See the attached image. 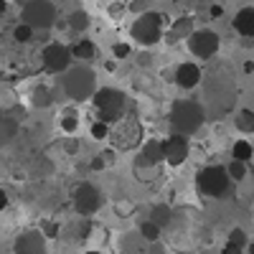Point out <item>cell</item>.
<instances>
[{
    "instance_id": "cell-15",
    "label": "cell",
    "mask_w": 254,
    "mask_h": 254,
    "mask_svg": "<svg viewBox=\"0 0 254 254\" xmlns=\"http://www.w3.org/2000/svg\"><path fill=\"white\" fill-rule=\"evenodd\" d=\"M176 76V84L181 89H196L198 84H201V79H203V71H201V66L198 64H193V61H183L181 66H176V71H173Z\"/></svg>"
},
{
    "instance_id": "cell-42",
    "label": "cell",
    "mask_w": 254,
    "mask_h": 254,
    "mask_svg": "<svg viewBox=\"0 0 254 254\" xmlns=\"http://www.w3.org/2000/svg\"><path fill=\"white\" fill-rule=\"evenodd\" d=\"M18 3H23V5H26V3H31V0H18Z\"/></svg>"
},
{
    "instance_id": "cell-39",
    "label": "cell",
    "mask_w": 254,
    "mask_h": 254,
    "mask_svg": "<svg viewBox=\"0 0 254 254\" xmlns=\"http://www.w3.org/2000/svg\"><path fill=\"white\" fill-rule=\"evenodd\" d=\"M244 71H247V74L254 71V61H247V64H244Z\"/></svg>"
},
{
    "instance_id": "cell-5",
    "label": "cell",
    "mask_w": 254,
    "mask_h": 254,
    "mask_svg": "<svg viewBox=\"0 0 254 254\" xmlns=\"http://www.w3.org/2000/svg\"><path fill=\"white\" fill-rule=\"evenodd\" d=\"M142 137H145L142 125H140L135 117H122V120H117V122L110 127V137H107V140H112L115 150L127 153V150H135V147H140V145H142Z\"/></svg>"
},
{
    "instance_id": "cell-22",
    "label": "cell",
    "mask_w": 254,
    "mask_h": 254,
    "mask_svg": "<svg viewBox=\"0 0 254 254\" xmlns=\"http://www.w3.org/2000/svg\"><path fill=\"white\" fill-rule=\"evenodd\" d=\"M122 254H145V239L140 234H125L120 242Z\"/></svg>"
},
{
    "instance_id": "cell-2",
    "label": "cell",
    "mask_w": 254,
    "mask_h": 254,
    "mask_svg": "<svg viewBox=\"0 0 254 254\" xmlns=\"http://www.w3.org/2000/svg\"><path fill=\"white\" fill-rule=\"evenodd\" d=\"M61 87H64V94H66L69 99L87 102L97 92V74L87 66V64H76V66H69L66 71H64Z\"/></svg>"
},
{
    "instance_id": "cell-13",
    "label": "cell",
    "mask_w": 254,
    "mask_h": 254,
    "mask_svg": "<svg viewBox=\"0 0 254 254\" xmlns=\"http://www.w3.org/2000/svg\"><path fill=\"white\" fill-rule=\"evenodd\" d=\"M163 163V140H145L140 145V155L135 160V173L153 171Z\"/></svg>"
},
{
    "instance_id": "cell-24",
    "label": "cell",
    "mask_w": 254,
    "mask_h": 254,
    "mask_svg": "<svg viewBox=\"0 0 254 254\" xmlns=\"http://www.w3.org/2000/svg\"><path fill=\"white\" fill-rule=\"evenodd\" d=\"M234 127L244 135H252L254 132V110H239L234 117Z\"/></svg>"
},
{
    "instance_id": "cell-25",
    "label": "cell",
    "mask_w": 254,
    "mask_h": 254,
    "mask_svg": "<svg viewBox=\"0 0 254 254\" xmlns=\"http://www.w3.org/2000/svg\"><path fill=\"white\" fill-rule=\"evenodd\" d=\"M89 23H92V20H89V13L87 10H74L69 15V28L76 31V33H84V31L89 28Z\"/></svg>"
},
{
    "instance_id": "cell-14",
    "label": "cell",
    "mask_w": 254,
    "mask_h": 254,
    "mask_svg": "<svg viewBox=\"0 0 254 254\" xmlns=\"http://www.w3.org/2000/svg\"><path fill=\"white\" fill-rule=\"evenodd\" d=\"M13 252L15 254H46V237L41 229H28L23 234L15 237V244H13Z\"/></svg>"
},
{
    "instance_id": "cell-34",
    "label": "cell",
    "mask_w": 254,
    "mask_h": 254,
    "mask_svg": "<svg viewBox=\"0 0 254 254\" xmlns=\"http://www.w3.org/2000/svg\"><path fill=\"white\" fill-rule=\"evenodd\" d=\"M145 254H168V249L160 242H150V247H145Z\"/></svg>"
},
{
    "instance_id": "cell-31",
    "label": "cell",
    "mask_w": 254,
    "mask_h": 254,
    "mask_svg": "<svg viewBox=\"0 0 254 254\" xmlns=\"http://www.w3.org/2000/svg\"><path fill=\"white\" fill-rule=\"evenodd\" d=\"M226 242H234V244H239V247H244V249H247V244H249V237H247V231H244V229H231Z\"/></svg>"
},
{
    "instance_id": "cell-12",
    "label": "cell",
    "mask_w": 254,
    "mask_h": 254,
    "mask_svg": "<svg viewBox=\"0 0 254 254\" xmlns=\"http://www.w3.org/2000/svg\"><path fill=\"white\" fill-rule=\"evenodd\" d=\"M188 153H190V145H188V137L186 135L173 132L171 137L163 140V160L168 165H173V168L183 165L188 160Z\"/></svg>"
},
{
    "instance_id": "cell-35",
    "label": "cell",
    "mask_w": 254,
    "mask_h": 254,
    "mask_svg": "<svg viewBox=\"0 0 254 254\" xmlns=\"http://www.w3.org/2000/svg\"><path fill=\"white\" fill-rule=\"evenodd\" d=\"M130 10L137 13V15H142V13L147 10V0H132V3H130Z\"/></svg>"
},
{
    "instance_id": "cell-9",
    "label": "cell",
    "mask_w": 254,
    "mask_h": 254,
    "mask_svg": "<svg viewBox=\"0 0 254 254\" xmlns=\"http://www.w3.org/2000/svg\"><path fill=\"white\" fill-rule=\"evenodd\" d=\"M71 201H74V211L79 216H94L97 211L102 208V203H104V196L99 193V188L94 183L84 181V183H79L74 188Z\"/></svg>"
},
{
    "instance_id": "cell-26",
    "label": "cell",
    "mask_w": 254,
    "mask_h": 254,
    "mask_svg": "<svg viewBox=\"0 0 254 254\" xmlns=\"http://www.w3.org/2000/svg\"><path fill=\"white\" fill-rule=\"evenodd\" d=\"M226 176H229V181L242 183V181L249 176V165H247V163H242V160H231V163L226 165Z\"/></svg>"
},
{
    "instance_id": "cell-10",
    "label": "cell",
    "mask_w": 254,
    "mask_h": 254,
    "mask_svg": "<svg viewBox=\"0 0 254 254\" xmlns=\"http://www.w3.org/2000/svg\"><path fill=\"white\" fill-rule=\"evenodd\" d=\"M219 33L216 31H211V28H196L193 33L188 36V49L193 56L208 61V59H214L216 51H219Z\"/></svg>"
},
{
    "instance_id": "cell-1",
    "label": "cell",
    "mask_w": 254,
    "mask_h": 254,
    "mask_svg": "<svg viewBox=\"0 0 254 254\" xmlns=\"http://www.w3.org/2000/svg\"><path fill=\"white\" fill-rule=\"evenodd\" d=\"M203 102H198L206 117H216L226 110H231V104L237 99V81L231 76L226 66H216L214 71H208L203 79Z\"/></svg>"
},
{
    "instance_id": "cell-40",
    "label": "cell",
    "mask_w": 254,
    "mask_h": 254,
    "mask_svg": "<svg viewBox=\"0 0 254 254\" xmlns=\"http://www.w3.org/2000/svg\"><path fill=\"white\" fill-rule=\"evenodd\" d=\"M8 10V3H5V0H0V15H3Z\"/></svg>"
},
{
    "instance_id": "cell-43",
    "label": "cell",
    "mask_w": 254,
    "mask_h": 254,
    "mask_svg": "<svg viewBox=\"0 0 254 254\" xmlns=\"http://www.w3.org/2000/svg\"><path fill=\"white\" fill-rule=\"evenodd\" d=\"M84 254H102V252H84Z\"/></svg>"
},
{
    "instance_id": "cell-41",
    "label": "cell",
    "mask_w": 254,
    "mask_h": 254,
    "mask_svg": "<svg viewBox=\"0 0 254 254\" xmlns=\"http://www.w3.org/2000/svg\"><path fill=\"white\" fill-rule=\"evenodd\" d=\"M247 254H254V239H252V242L247 244Z\"/></svg>"
},
{
    "instance_id": "cell-4",
    "label": "cell",
    "mask_w": 254,
    "mask_h": 254,
    "mask_svg": "<svg viewBox=\"0 0 254 254\" xmlns=\"http://www.w3.org/2000/svg\"><path fill=\"white\" fill-rule=\"evenodd\" d=\"M92 102L97 107V115H99V122H107V125H115L117 120L125 117V110H127V97L125 92L115 89V87H97V92L92 94Z\"/></svg>"
},
{
    "instance_id": "cell-29",
    "label": "cell",
    "mask_w": 254,
    "mask_h": 254,
    "mask_svg": "<svg viewBox=\"0 0 254 254\" xmlns=\"http://www.w3.org/2000/svg\"><path fill=\"white\" fill-rule=\"evenodd\" d=\"M89 132H92V137H94V140H107V137H110V125L97 120V122L89 127Z\"/></svg>"
},
{
    "instance_id": "cell-7",
    "label": "cell",
    "mask_w": 254,
    "mask_h": 254,
    "mask_svg": "<svg viewBox=\"0 0 254 254\" xmlns=\"http://www.w3.org/2000/svg\"><path fill=\"white\" fill-rule=\"evenodd\" d=\"M130 36L140 46H155L163 38V13L145 10L130 28Z\"/></svg>"
},
{
    "instance_id": "cell-6",
    "label": "cell",
    "mask_w": 254,
    "mask_h": 254,
    "mask_svg": "<svg viewBox=\"0 0 254 254\" xmlns=\"http://www.w3.org/2000/svg\"><path fill=\"white\" fill-rule=\"evenodd\" d=\"M196 188H198V193H203L208 198H219V196L229 193L231 181L226 176V168L224 165H206V168H201L198 176H196Z\"/></svg>"
},
{
    "instance_id": "cell-21",
    "label": "cell",
    "mask_w": 254,
    "mask_h": 254,
    "mask_svg": "<svg viewBox=\"0 0 254 254\" xmlns=\"http://www.w3.org/2000/svg\"><path fill=\"white\" fill-rule=\"evenodd\" d=\"M231 158L242 160V163H249V160L254 158V145H252L247 137H239L234 145H231Z\"/></svg>"
},
{
    "instance_id": "cell-8",
    "label": "cell",
    "mask_w": 254,
    "mask_h": 254,
    "mask_svg": "<svg viewBox=\"0 0 254 254\" xmlns=\"http://www.w3.org/2000/svg\"><path fill=\"white\" fill-rule=\"evenodd\" d=\"M23 23L31 28H41L46 31L56 23V5L51 0H31V3L23 5Z\"/></svg>"
},
{
    "instance_id": "cell-18",
    "label": "cell",
    "mask_w": 254,
    "mask_h": 254,
    "mask_svg": "<svg viewBox=\"0 0 254 254\" xmlns=\"http://www.w3.org/2000/svg\"><path fill=\"white\" fill-rule=\"evenodd\" d=\"M150 219L158 229H168L173 224V219H176V214H173V208L168 206V203H158V206H153V211H150Z\"/></svg>"
},
{
    "instance_id": "cell-38",
    "label": "cell",
    "mask_w": 254,
    "mask_h": 254,
    "mask_svg": "<svg viewBox=\"0 0 254 254\" xmlns=\"http://www.w3.org/2000/svg\"><path fill=\"white\" fill-rule=\"evenodd\" d=\"M208 13H211V18H221L224 8H221V5H211V8H208Z\"/></svg>"
},
{
    "instance_id": "cell-27",
    "label": "cell",
    "mask_w": 254,
    "mask_h": 254,
    "mask_svg": "<svg viewBox=\"0 0 254 254\" xmlns=\"http://www.w3.org/2000/svg\"><path fill=\"white\" fill-rule=\"evenodd\" d=\"M137 234L147 242V244H150V242H158L160 239V234H163V229H158L150 219H145L142 224H140V229H137Z\"/></svg>"
},
{
    "instance_id": "cell-16",
    "label": "cell",
    "mask_w": 254,
    "mask_h": 254,
    "mask_svg": "<svg viewBox=\"0 0 254 254\" xmlns=\"http://www.w3.org/2000/svg\"><path fill=\"white\" fill-rule=\"evenodd\" d=\"M234 31L244 38H254V8L247 5L234 15Z\"/></svg>"
},
{
    "instance_id": "cell-23",
    "label": "cell",
    "mask_w": 254,
    "mask_h": 254,
    "mask_svg": "<svg viewBox=\"0 0 254 254\" xmlns=\"http://www.w3.org/2000/svg\"><path fill=\"white\" fill-rule=\"evenodd\" d=\"M31 102H33V107H38V110H46V107H51L54 104V92L49 89V87H36L33 89V94H31Z\"/></svg>"
},
{
    "instance_id": "cell-19",
    "label": "cell",
    "mask_w": 254,
    "mask_h": 254,
    "mask_svg": "<svg viewBox=\"0 0 254 254\" xmlns=\"http://www.w3.org/2000/svg\"><path fill=\"white\" fill-rule=\"evenodd\" d=\"M69 51H71V59H79V64H89V61L97 56V46L92 44L89 38L76 41V44H74Z\"/></svg>"
},
{
    "instance_id": "cell-33",
    "label": "cell",
    "mask_w": 254,
    "mask_h": 254,
    "mask_svg": "<svg viewBox=\"0 0 254 254\" xmlns=\"http://www.w3.org/2000/svg\"><path fill=\"white\" fill-rule=\"evenodd\" d=\"M221 254H244V247H239L234 242H226L224 249H221Z\"/></svg>"
},
{
    "instance_id": "cell-3",
    "label": "cell",
    "mask_w": 254,
    "mask_h": 254,
    "mask_svg": "<svg viewBox=\"0 0 254 254\" xmlns=\"http://www.w3.org/2000/svg\"><path fill=\"white\" fill-rule=\"evenodd\" d=\"M206 122V112L198 102L193 99H178L171 110V125H173V132L178 135H193L201 130V125Z\"/></svg>"
},
{
    "instance_id": "cell-20",
    "label": "cell",
    "mask_w": 254,
    "mask_h": 254,
    "mask_svg": "<svg viewBox=\"0 0 254 254\" xmlns=\"http://www.w3.org/2000/svg\"><path fill=\"white\" fill-rule=\"evenodd\" d=\"M193 31H196V28H193V18L183 15V18L173 20V28H171V33H168V41H171V44H176L178 38H188Z\"/></svg>"
},
{
    "instance_id": "cell-11",
    "label": "cell",
    "mask_w": 254,
    "mask_h": 254,
    "mask_svg": "<svg viewBox=\"0 0 254 254\" xmlns=\"http://www.w3.org/2000/svg\"><path fill=\"white\" fill-rule=\"evenodd\" d=\"M41 64L49 74H64L71 66V51L64 44H49L41 51Z\"/></svg>"
},
{
    "instance_id": "cell-36",
    "label": "cell",
    "mask_w": 254,
    "mask_h": 254,
    "mask_svg": "<svg viewBox=\"0 0 254 254\" xmlns=\"http://www.w3.org/2000/svg\"><path fill=\"white\" fill-rule=\"evenodd\" d=\"M104 165H107V160H104L102 155H94V160H92V171H102Z\"/></svg>"
},
{
    "instance_id": "cell-32",
    "label": "cell",
    "mask_w": 254,
    "mask_h": 254,
    "mask_svg": "<svg viewBox=\"0 0 254 254\" xmlns=\"http://www.w3.org/2000/svg\"><path fill=\"white\" fill-rule=\"evenodd\" d=\"M112 54H115V59H127L132 54V49H130V44H115L112 46Z\"/></svg>"
},
{
    "instance_id": "cell-30",
    "label": "cell",
    "mask_w": 254,
    "mask_h": 254,
    "mask_svg": "<svg viewBox=\"0 0 254 254\" xmlns=\"http://www.w3.org/2000/svg\"><path fill=\"white\" fill-rule=\"evenodd\" d=\"M59 127L64 132H74L76 127H79V120H76V115L74 112H69V115H64L61 120H59Z\"/></svg>"
},
{
    "instance_id": "cell-17",
    "label": "cell",
    "mask_w": 254,
    "mask_h": 254,
    "mask_svg": "<svg viewBox=\"0 0 254 254\" xmlns=\"http://www.w3.org/2000/svg\"><path fill=\"white\" fill-rule=\"evenodd\" d=\"M15 137H18V120L10 112L0 110V147L10 145Z\"/></svg>"
},
{
    "instance_id": "cell-37",
    "label": "cell",
    "mask_w": 254,
    "mask_h": 254,
    "mask_svg": "<svg viewBox=\"0 0 254 254\" xmlns=\"http://www.w3.org/2000/svg\"><path fill=\"white\" fill-rule=\"evenodd\" d=\"M5 208H8V190L0 188V211H5Z\"/></svg>"
},
{
    "instance_id": "cell-28",
    "label": "cell",
    "mask_w": 254,
    "mask_h": 254,
    "mask_svg": "<svg viewBox=\"0 0 254 254\" xmlns=\"http://www.w3.org/2000/svg\"><path fill=\"white\" fill-rule=\"evenodd\" d=\"M13 38L18 41V44H28V41L33 38V28L26 26V23H18V26L13 28Z\"/></svg>"
}]
</instances>
